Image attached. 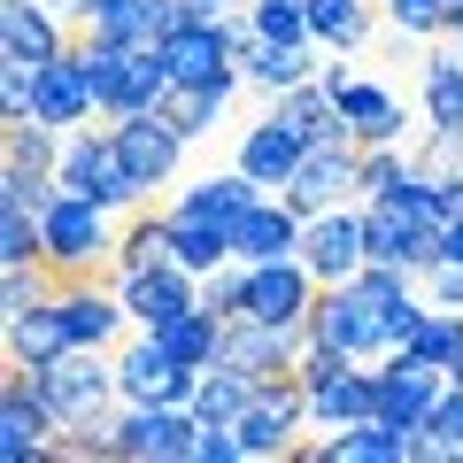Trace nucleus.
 Instances as JSON below:
<instances>
[{
    "instance_id": "nucleus-1",
    "label": "nucleus",
    "mask_w": 463,
    "mask_h": 463,
    "mask_svg": "<svg viewBox=\"0 0 463 463\" xmlns=\"http://www.w3.org/2000/svg\"><path fill=\"white\" fill-rule=\"evenodd\" d=\"M70 47H78L85 78H93V93H100V116L163 109V93H170V62H163V47H116V39H93V32H78Z\"/></svg>"
},
{
    "instance_id": "nucleus-2",
    "label": "nucleus",
    "mask_w": 463,
    "mask_h": 463,
    "mask_svg": "<svg viewBox=\"0 0 463 463\" xmlns=\"http://www.w3.org/2000/svg\"><path fill=\"white\" fill-rule=\"evenodd\" d=\"M39 232H47V263L54 279H93L100 263H116V209H100V201L85 194H54L47 209H39Z\"/></svg>"
},
{
    "instance_id": "nucleus-3",
    "label": "nucleus",
    "mask_w": 463,
    "mask_h": 463,
    "mask_svg": "<svg viewBox=\"0 0 463 463\" xmlns=\"http://www.w3.org/2000/svg\"><path fill=\"white\" fill-rule=\"evenodd\" d=\"M32 386L47 394V410H54V425H116L109 417V402H124L116 394V364H109V347H70V355H54V364H39L32 371Z\"/></svg>"
},
{
    "instance_id": "nucleus-4",
    "label": "nucleus",
    "mask_w": 463,
    "mask_h": 463,
    "mask_svg": "<svg viewBox=\"0 0 463 463\" xmlns=\"http://www.w3.org/2000/svg\"><path fill=\"white\" fill-rule=\"evenodd\" d=\"M54 185L100 201V209H147V194L132 185V170H124V155H116V139H109V116H100V124H78V132L62 139Z\"/></svg>"
},
{
    "instance_id": "nucleus-5",
    "label": "nucleus",
    "mask_w": 463,
    "mask_h": 463,
    "mask_svg": "<svg viewBox=\"0 0 463 463\" xmlns=\"http://www.w3.org/2000/svg\"><path fill=\"white\" fill-rule=\"evenodd\" d=\"M301 425H309V394H301V379L294 371H279V379H263L255 386V402H248V417H240V448H248V463H286L301 448Z\"/></svg>"
},
{
    "instance_id": "nucleus-6",
    "label": "nucleus",
    "mask_w": 463,
    "mask_h": 463,
    "mask_svg": "<svg viewBox=\"0 0 463 463\" xmlns=\"http://www.w3.org/2000/svg\"><path fill=\"white\" fill-rule=\"evenodd\" d=\"M109 139H116V155H124V170H132V185H139V194L170 185V178H178V163H185V147H194V139H185L163 109L109 116Z\"/></svg>"
},
{
    "instance_id": "nucleus-7",
    "label": "nucleus",
    "mask_w": 463,
    "mask_h": 463,
    "mask_svg": "<svg viewBox=\"0 0 463 463\" xmlns=\"http://www.w3.org/2000/svg\"><path fill=\"white\" fill-rule=\"evenodd\" d=\"M248 270V294H240V317H263V325H286V332H301L309 325V309H317V270L301 263V255H279V263H240Z\"/></svg>"
},
{
    "instance_id": "nucleus-8",
    "label": "nucleus",
    "mask_w": 463,
    "mask_h": 463,
    "mask_svg": "<svg viewBox=\"0 0 463 463\" xmlns=\"http://www.w3.org/2000/svg\"><path fill=\"white\" fill-rule=\"evenodd\" d=\"M116 463H185L194 440V410L185 402H124V417L109 425Z\"/></svg>"
},
{
    "instance_id": "nucleus-9",
    "label": "nucleus",
    "mask_w": 463,
    "mask_h": 463,
    "mask_svg": "<svg viewBox=\"0 0 463 463\" xmlns=\"http://www.w3.org/2000/svg\"><path fill=\"white\" fill-rule=\"evenodd\" d=\"M279 194L294 201L301 216L340 209V201H364V147H355V139H325V147H309V155H301V170L279 185Z\"/></svg>"
},
{
    "instance_id": "nucleus-10",
    "label": "nucleus",
    "mask_w": 463,
    "mask_h": 463,
    "mask_svg": "<svg viewBox=\"0 0 463 463\" xmlns=\"http://www.w3.org/2000/svg\"><path fill=\"white\" fill-rule=\"evenodd\" d=\"M54 410L47 394L32 386V371L8 364V379H0V463H47L54 456Z\"/></svg>"
},
{
    "instance_id": "nucleus-11",
    "label": "nucleus",
    "mask_w": 463,
    "mask_h": 463,
    "mask_svg": "<svg viewBox=\"0 0 463 463\" xmlns=\"http://www.w3.org/2000/svg\"><path fill=\"white\" fill-rule=\"evenodd\" d=\"M309 340L379 364V355H386V309H379V301H364L355 286H325V294H317V309H309Z\"/></svg>"
},
{
    "instance_id": "nucleus-12",
    "label": "nucleus",
    "mask_w": 463,
    "mask_h": 463,
    "mask_svg": "<svg viewBox=\"0 0 463 463\" xmlns=\"http://www.w3.org/2000/svg\"><path fill=\"white\" fill-rule=\"evenodd\" d=\"M301 263L317 270V286H347L371 263L364 248V201H340V209H317L309 232H301Z\"/></svg>"
},
{
    "instance_id": "nucleus-13",
    "label": "nucleus",
    "mask_w": 463,
    "mask_h": 463,
    "mask_svg": "<svg viewBox=\"0 0 463 463\" xmlns=\"http://www.w3.org/2000/svg\"><path fill=\"white\" fill-rule=\"evenodd\" d=\"M194 386H201V371L178 364L155 332H139V340L116 355V394L124 402H194Z\"/></svg>"
},
{
    "instance_id": "nucleus-14",
    "label": "nucleus",
    "mask_w": 463,
    "mask_h": 463,
    "mask_svg": "<svg viewBox=\"0 0 463 463\" xmlns=\"http://www.w3.org/2000/svg\"><path fill=\"white\" fill-rule=\"evenodd\" d=\"M301 394H309V425L317 432H340V425H355V417H379V364L347 355L325 379H309Z\"/></svg>"
},
{
    "instance_id": "nucleus-15",
    "label": "nucleus",
    "mask_w": 463,
    "mask_h": 463,
    "mask_svg": "<svg viewBox=\"0 0 463 463\" xmlns=\"http://www.w3.org/2000/svg\"><path fill=\"white\" fill-rule=\"evenodd\" d=\"M116 294H124V309H132L139 332H163L170 317L201 309V279L185 263H155V270H132V279H116Z\"/></svg>"
},
{
    "instance_id": "nucleus-16",
    "label": "nucleus",
    "mask_w": 463,
    "mask_h": 463,
    "mask_svg": "<svg viewBox=\"0 0 463 463\" xmlns=\"http://www.w3.org/2000/svg\"><path fill=\"white\" fill-rule=\"evenodd\" d=\"M178 24H185V0H93L78 32L116 39V47H163Z\"/></svg>"
},
{
    "instance_id": "nucleus-17",
    "label": "nucleus",
    "mask_w": 463,
    "mask_h": 463,
    "mask_svg": "<svg viewBox=\"0 0 463 463\" xmlns=\"http://www.w3.org/2000/svg\"><path fill=\"white\" fill-rule=\"evenodd\" d=\"M62 8L54 0H0V62H54L70 54V32H62Z\"/></svg>"
},
{
    "instance_id": "nucleus-18",
    "label": "nucleus",
    "mask_w": 463,
    "mask_h": 463,
    "mask_svg": "<svg viewBox=\"0 0 463 463\" xmlns=\"http://www.w3.org/2000/svg\"><path fill=\"white\" fill-rule=\"evenodd\" d=\"M325 463H425V425L355 417V425L325 432Z\"/></svg>"
},
{
    "instance_id": "nucleus-19",
    "label": "nucleus",
    "mask_w": 463,
    "mask_h": 463,
    "mask_svg": "<svg viewBox=\"0 0 463 463\" xmlns=\"http://www.w3.org/2000/svg\"><path fill=\"white\" fill-rule=\"evenodd\" d=\"M301 232H309V216L286 194H263L240 224H232V255H240V263H279V255H301Z\"/></svg>"
},
{
    "instance_id": "nucleus-20",
    "label": "nucleus",
    "mask_w": 463,
    "mask_h": 463,
    "mask_svg": "<svg viewBox=\"0 0 463 463\" xmlns=\"http://www.w3.org/2000/svg\"><path fill=\"white\" fill-rule=\"evenodd\" d=\"M301 155H309V139H301L294 124H286V116L270 109V116H255L248 132H240V155H232V163L248 170V178L263 185V194H279V185L301 170Z\"/></svg>"
},
{
    "instance_id": "nucleus-21",
    "label": "nucleus",
    "mask_w": 463,
    "mask_h": 463,
    "mask_svg": "<svg viewBox=\"0 0 463 463\" xmlns=\"http://www.w3.org/2000/svg\"><path fill=\"white\" fill-rule=\"evenodd\" d=\"M54 309H62V325H70L78 347H109L116 332L132 325L124 294H116V286H93V279H62V286H54Z\"/></svg>"
},
{
    "instance_id": "nucleus-22",
    "label": "nucleus",
    "mask_w": 463,
    "mask_h": 463,
    "mask_svg": "<svg viewBox=\"0 0 463 463\" xmlns=\"http://www.w3.org/2000/svg\"><path fill=\"white\" fill-rule=\"evenodd\" d=\"M340 116H347V132H355V147H402V132H410V116H402V93L379 78H347L340 93Z\"/></svg>"
},
{
    "instance_id": "nucleus-23",
    "label": "nucleus",
    "mask_w": 463,
    "mask_h": 463,
    "mask_svg": "<svg viewBox=\"0 0 463 463\" xmlns=\"http://www.w3.org/2000/svg\"><path fill=\"white\" fill-rule=\"evenodd\" d=\"M440 394H448V371L417 364V355H379V417H394V425H425Z\"/></svg>"
},
{
    "instance_id": "nucleus-24",
    "label": "nucleus",
    "mask_w": 463,
    "mask_h": 463,
    "mask_svg": "<svg viewBox=\"0 0 463 463\" xmlns=\"http://www.w3.org/2000/svg\"><path fill=\"white\" fill-rule=\"evenodd\" d=\"M32 116H47V124H62V132H78V124L100 116V93H93V78H85L78 47L54 54V62H39V109Z\"/></svg>"
},
{
    "instance_id": "nucleus-25",
    "label": "nucleus",
    "mask_w": 463,
    "mask_h": 463,
    "mask_svg": "<svg viewBox=\"0 0 463 463\" xmlns=\"http://www.w3.org/2000/svg\"><path fill=\"white\" fill-rule=\"evenodd\" d=\"M255 201H263V185H255L240 163H232V170H209V178H194L178 201H170V209H194V216H209V224H240Z\"/></svg>"
},
{
    "instance_id": "nucleus-26",
    "label": "nucleus",
    "mask_w": 463,
    "mask_h": 463,
    "mask_svg": "<svg viewBox=\"0 0 463 463\" xmlns=\"http://www.w3.org/2000/svg\"><path fill=\"white\" fill-rule=\"evenodd\" d=\"M170 263H185L194 279L224 270L232 263V224H209V216H194V209H170Z\"/></svg>"
},
{
    "instance_id": "nucleus-27",
    "label": "nucleus",
    "mask_w": 463,
    "mask_h": 463,
    "mask_svg": "<svg viewBox=\"0 0 463 463\" xmlns=\"http://www.w3.org/2000/svg\"><path fill=\"white\" fill-rule=\"evenodd\" d=\"M70 347H78V340H70V325H62V309H54V301L8 317V364L39 371V364H54V355H70Z\"/></svg>"
},
{
    "instance_id": "nucleus-28",
    "label": "nucleus",
    "mask_w": 463,
    "mask_h": 463,
    "mask_svg": "<svg viewBox=\"0 0 463 463\" xmlns=\"http://www.w3.org/2000/svg\"><path fill=\"white\" fill-rule=\"evenodd\" d=\"M270 109H279L286 124L309 139V147H325V139H355V132H347V116H340V100L325 93V78H309V85H294V93H279Z\"/></svg>"
},
{
    "instance_id": "nucleus-29",
    "label": "nucleus",
    "mask_w": 463,
    "mask_h": 463,
    "mask_svg": "<svg viewBox=\"0 0 463 463\" xmlns=\"http://www.w3.org/2000/svg\"><path fill=\"white\" fill-rule=\"evenodd\" d=\"M379 24V0H309V39L325 54H355Z\"/></svg>"
},
{
    "instance_id": "nucleus-30",
    "label": "nucleus",
    "mask_w": 463,
    "mask_h": 463,
    "mask_svg": "<svg viewBox=\"0 0 463 463\" xmlns=\"http://www.w3.org/2000/svg\"><path fill=\"white\" fill-rule=\"evenodd\" d=\"M417 100H425V124H463V47H456V39L425 54V70H417Z\"/></svg>"
},
{
    "instance_id": "nucleus-31",
    "label": "nucleus",
    "mask_w": 463,
    "mask_h": 463,
    "mask_svg": "<svg viewBox=\"0 0 463 463\" xmlns=\"http://www.w3.org/2000/svg\"><path fill=\"white\" fill-rule=\"evenodd\" d=\"M248 402H255V379H248V371L209 364L185 410H194V425H240V417H248Z\"/></svg>"
},
{
    "instance_id": "nucleus-32",
    "label": "nucleus",
    "mask_w": 463,
    "mask_h": 463,
    "mask_svg": "<svg viewBox=\"0 0 463 463\" xmlns=\"http://www.w3.org/2000/svg\"><path fill=\"white\" fill-rule=\"evenodd\" d=\"M170 263V209H139L132 224H124V240H116V279H132V270H155Z\"/></svg>"
},
{
    "instance_id": "nucleus-33",
    "label": "nucleus",
    "mask_w": 463,
    "mask_h": 463,
    "mask_svg": "<svg viewBox=\"0 0 463 463\" xmlns=\"http://www.w3.org/2000/svg\"><path fill=\"white\" fill-rule=\"evenodd\" d=\"M224 100H232V85H170V93H163V116L178 124L185 139H209L216 124H224Z\"/></svg>"
},
{
    "instance_id": "nucleus-34",
    "label": "nucleus",
    "mask_w": 463,
    "mask_h": 463,
    "mask_svg": "<svg viewBox=\"0 0 463 463\" xmlns=\"http://www.w3.org/2000/svg\"><path fill=\"white\" fill-rule=\"evenodd\" d=\"M8 263H47L39 209H24V201H0V270H8Z\"/></svg>"
},
{
    "instance_id": "nucleus-35",
    "label": "nucleus",
    "mask_w": 463,
    "mask_h": 463,
    "mask_svg": "<svg viewBox=\"0 0 463 463\" xmlns=\"http://www.w3.org/2000/svg\"><path fill=\"white\" fill-rule=\"evenodd\" d=\"M54 263H8L0 270V317H24V309H39V301H54Z\"/></svg>"
},
{
    "instance_id": "nucleus-36",
    "label": "nucleus",
    "mask_w": 463,
    "mask_h": 463,
    "mask_svg": "<svg viewBox=\"0 0 463 463\" xmlns=\"http://www.w3.org/2000/svg\"><path fill=\"white\" fill-rule=\"evenodd\" d=\"M402 185H417L410 147H364V201H394Z\"/></svg>"
},
{
    "instance_id": "nucleus-37",
    "label": "nucleus",
    "mask_w": 463,
    "mask_h": 463,
    "mask_svg": "<svg viewBox=\"0 0 463 463\" xmlns=\"http://www.w3.org/2000/svg\"><path fill=\"white\" fill-rule=\"evenodd\" d=\"M456 448H463V386L448 379V394L432 402V417H425V456L432 463H456Z\"/></svg>"
},
{
    "instance_id": "nucleus-38",
    "label": "nucleus",
    "mask_w": 463,
    "mask_h": 463,
    "mask_svg": "<svg viewBox=\"0 0 463 463\" xmlns=\"http://www.w3.org/2000/svg\"><path fill=\"white\" fill-rule=\"evenodd\" d=\"M417 170H425V178H463V124H425Z\"/></svg>"
},
{
    "instance_id": "nucleus-39",
    "label": "nucleus",
    "mask_w": 463,
    "mask_h": 463,
    "mask_svg": "<svg viewBox=\"0 0 463 463\" xmlns=\"http://www.w3.org/2000/svg\"><path fill=\"white\" fill-rule=\"evenodd\" d=\"M402 39H448V0H379Z\"/></svg>"
},
{
    "instance_id": "nucleus-40",
    "label": "nucleus",
    "mask_w": 463,
    "mask_h": 463,
    "mask_svg": "<svg viewBox=\"0 0 463 463\" xmlns=\"http://www.w3.org/2000/svg\"><path fill=\"white\" fill-rule=\"evenodd\" d=\"M248 24L263 39H309V0H248Z\"/></svg>"
},
{
    "instance_id": "nucleus-41",
    "label": "nucleus",
    "mask_w": 463,
    "mask_h": 463,
    "mask_svg": "<svg viewBox=\"0 0 463 463\" xmlns=\"http://www.w3.org/2000/svg\"><path fill=\"white\" fill-rule=\"evenodd\" d=\"M185 463H248V448H240V432H232V425H194Z\"/></svg>"
},
{
    "instance_id": "nucleus-42",
    "label": "nucleus",
    "mask_w": 463,
    "mask_h": 463,
    "mask_svg": "<svg viewBox=\"0 0 463 463\" xmlns=\"http://www.w3.org/2000/svg\"><path fill=\"white\" fill-rule=\"evenodd\" d=\"M425 294L440 301V309H463V263H448V255H440V263L425 270Z\"/></svg>"
},
{
    "instance_id": "nucleus-43",
    "label": "nucleus",
    "mask_w": 463,
    "mask_h": 463,
    "mask_svg": "<svg viewBox=\"0 0 463 463\" xmlns=\"http://www.w3.org/2000/svg\"><path fill=\"white\" fill-rule=\"evenodd\" d=\"M232 8H248V0H185V16H232Z\"/></svg>"
},
{
    "instance_id": "nucleus-44",
    "label": "nucleus",
    "mask_w": 463,
    "mask_h": 463,
    "mask_svg": "<svg viewBox=\"0 0 463 463\" xmlns=\"http://www.w3.org/2000/svg\"><path fill=\"white\" fill-rule=\"evenodd\" d=\"M54 8H62L70 24H85V8H93V0H54Z\"/></svg>"
},
{
    "instance_id": "nucleus-45",
    "label": "nucleus",
    "mask_w": 463,
    "mask_h": 463,
    "mask_svg": "<svg viewBox=\"0 0 463 463\" xmlns=\"http://www.w3.org/2000/svg\"><path fill=\"white\" fill-rule=\"evenodd\" d=\"M448 39H456V47H463V16H456V24H448Z\"/></svg>"
},
{
    "instance_id": "nucleus-46",
    "label": "nucleus",
    "mask_w": 463,
    "mask_h": 463,
    "mask_svg": "<svg viewBox=\"0 0 463 463\" xmlns=\"http://www.w3.org/2000/svg\"><path fill=\"white\" fill-rule=\"evenodd\" d=\"M456 16H463V0H448V24H456Z\"/></svg>"
},
{
    "instance_id": "nucleus-47",
    "label": "nucleus",
    "mask_w": 463,
    "mask_h": 463,
    "mask_svg": "<svg viewBox=\"0 0 463 463\" xmlns=\"http://www.w3.org/2000/svg\"><path fill=\"white\" fill-rule=\"evenodd\" d=\"M456 463H463V448H456Z\"/></svg>"
}]
</instances>
